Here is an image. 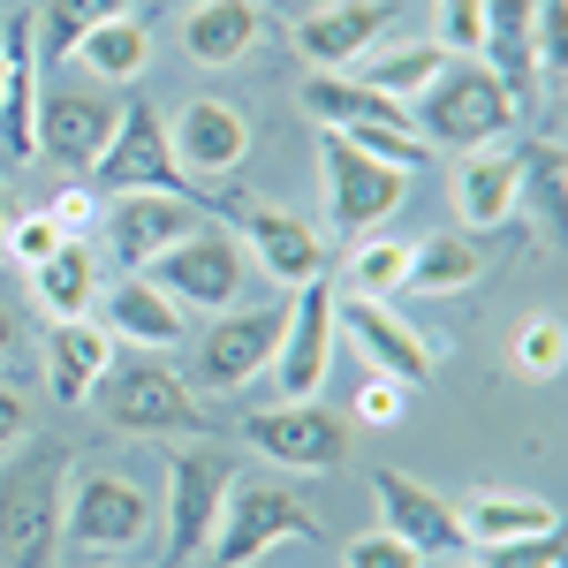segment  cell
I'll use <instances>...</instances> for the list:
<instances>
[{
    "mask_svg": "<svg viewBox=\"0 0 568 568\" xmlns=\"http://www.w3.org/2000/svg\"><path fill=\"white\" fill-rule=\"evenodd\" d=\"M61 508H69V447L23 439L16 463L0 470V561L45 568L61 554Z\"/></svg>",
    "mask_w": 568,
    "mask_h": 568,
    "instance_id": "1",
    "label": "cell"
},
{
    "mask_svg": "<svg viewBox=\"0 0 568 568\" xmlns=\"http://www.w3.org/2000/svg\"><path fill=\"white\" fill-rule=\"evenodd\" d=\"M16 349V318H8V311H0V356Z\"/></svg>",
    "mask_w": 568,
    "mask_h": 568,
    "instance_id": "42",
    "label": "cell"
},
{
    "mask_svg": "<svg viewBox=\"0 0 568 568\" xmlns=\"http://www.w3.org/2000/svg\"><path fill=\"white\" fill-rule=\"evenodd\" d=\"M144 530H152V500L122 470H84L77 500L61 508V546H77V554H130L144 546Z\"/></svg>",
    "mask_w": 568,
    "mask_h": 568,
    "instance_id": "8",
    "label": "cell"
},
{
    "mask_svg": "<svg viewBox=\"0 0 568 568\" xmlns=\"http://www.w3.org/2000/svg\"><path fill=\"white\" fill-rule=\"evenodd\" d=\"M144 281L160 296H175L182 311H235L243 281H251V251L235 243V227L205 220L197 235H182L175 251H160V258L144 265Z\"/></svg>",
    "mask_w": 568,
    "mask_h": 568,
    "instance_id": "5",
    "label": "cell"
},
{
    "mask_svg": "<svg viewBox=\"0 0 568 568\" xmlns=\"http://www.w3.org/2000/svg\"><path fill=\"white\" fill-rule=\"evenodd\" d=\"M182 45H190V61H205V69L243 61V53L258 45V0H197L190 23H182Z\"/></svg>",
    "mask_w": 568,
    "mask_h": 568,
    "instance_id": "25",
    "label": "cell"
},
{
    "mask_svg": "<svg viewBox=\"0 0 568 568\" xmlns=\"http://www.w3.org/2000/svg\"><path fill=\"white\" fill-rule=\"evenodd\" d=\"M349 281H356V296H372V304L402 296V281H409V243H379V235H364V251L349 258Z\"/></svg>",
    "mask_w": 568,
    "mask_h": 568,
    "instance_id": "33",
    "label": "cell"
},
{
    "mask_svg": "<svg viewBox=\"0 0 568 568\" xmlns=\"http://www.w3.org/2000/svg\"><path fill=\"white\" fill-rule=\"evenodd\" d=\"M91 190L99 197H197V182L182 175L175 144H168V122L152 99H136L114 114V136L106 152L91 160Z\"/></svg>",
    "mask_w": 568,
    "mask_h": 568,
    "instance_id": "3",
    "label": "cell"
},
{
    "mask_svg": "<svg viewBox=\"0 0 568 568\" xmlns=\"http://www.w3.org/2000/svg\"><path fill=\"white\" fill-rule=\"evenodd\" d=\"M31 288H39V311L61 326V318H91L99 304V258L84 251V235H69L45 265H31Z\"/></svg>",
    "mask_w": 568,
    "mask_h": 568,
    "instance_id": "26",
    "label": "cell"
},
{
    "mask_svg": "<svg viewBox=\"0 0 568 568\" xmlns=\"http://www.w3.org/2000/svg\"><path fill=\"white\" fill-rule=\"evenodd\" d=\"M220 220H235V243H243V251H258V265L273 273V281L304 288V281L326 273L318 227H304L296 213H273V205H258V197H227V213H220Z\"/></svg>",
    "mask_w": 568,
    "mask_h": 568,
    "instance_id": "17",
    "label": "cell"
},
{
    "mask_svg": "<svg viewBox=\"0 0 568 568\" xmlns=\"http://www.w3.org/2000/svg\"><path fill=\"white\" fill-rule=\"evenodd\" d=\"M478 568H561V530L524 538V546H493V554H478Z\"/></svg>",
    "mask_w": 568,
    "mask_h": 568,
    "instance_id": "39",
    "label": "cell"
},
{
    "mask_svg": "<svg viewBox=\"0 0 568 568\" xmlns=\"http://www.w3.org/2000/svg\"><path fill=\"white\" fill-rule=\"evenodd\" d=\"M99 326H106L114 342H130V349L160 356V349H175L182 334H190V311H182L175 296H160L144 273H130V281L99 288Z\"/></svg>",
    "mask_w": 568,
    "mask_h": 568,
    "instance_id": "18",
    "label": "cell"
},
{
    "mask_svg": "<svg viewBox=\"0 0 568 568\" xmlns=\"http://www.w3.org/2000/svg\"><path fill=\"white\" fill-rule=\"evenodd\" d=\"M227 213V197H106V258L144 273L160 251L197 235L205 220Z\"/></svg>",
    "mask_w": 568,
    "mask_h": 568,
    "instance_id": "9",
    "label": "cell"
},
{
    "mask_svg": "<svg viewBox=\"0 0 568 568\" xmlns=\"http://www.w3.org/2000/svg\"><path fill=\"white\" fill-rule=\"evenodd\" d=\"M326 197H334V227L342 235H379V220L402 213L409 175L402 168H379L372 152H356L349 136L326 130Z\"/></svg>",
    "mask_w": 568,
    "mask_h": 568,
    "instance_id": "11",
    "label": "cell"
},
{
    "mask_svg": "<svg viewBox=\"0 0 568 568\" xmlns=\"http://www.w3.org/2000/svg\"><path fill=\"white\" fill-rule=\"evenodd\" d=\"M243 433H251L258 455L288 463V470H342V455H349V425H342L326 402H281V409H258Z\"/></svg>",
    "mask_w": 568,
    "mask_h": 568,
    "instance_id": "15",
    "label": "cell"
},
{
    "mask_svg": "<svg viewBox=\"0 0 568 568\" xmlns=\"http://www.w3.org/2000/svg\"><path fill=\"white\" fill-rule=\"evenodd\" d=\"M439 8V53H478L485 45V0H433Z\"/></svg>",
    "mask_w": 568,
    "mask_h": 568,
    "instance_id": "37",
    "label": "cell"
},
{
    "mask_svg": "<svg viewBox=\"0 0 568 568\" xmlns=\"http://www.w3.org/2000/svg\"><path fill=\"white\" fill-rule=\"evenodd\" d=\"M0 235H8V197H0Z\"/></svg>",
    "mask_w": 568,
    "mask_h": 568,
    "instance_id": "43",
    "label": "cell"
},
{
    "mask_svg": "<svg viewBox=\"0 0 568 568\" xmlns=\"http://www.w3.org/2000/svg\"><path fill=\"white\" fill-rule=\"evenodd\" d=\"M8 251H16V265H45L61 243H69V227L53 213H23V220H8V235H0Z\"/></svg>",
    "mask_w": 568,
    "mask_h": 568,
    "instance_id": "35",
    "label": "cell"
},
{
    "mask_svg": "<svg viewBox=\"0 0 568 568\" xmlns=\"http://www.w3.org/2000/svg\"><path fill=\"white\" fill-rule=\"evenodd\" d=\"M334 334H349L356 356H364L379 379H394L402 394L433 379V349L417 342V326H409L402 311L372 304V296H334Z\"/></svg>",
    "mask_w": 568,
    "mask_h": 568,
    "instance_id": "12",
    "label": "cell"
},
{
    "mask_svg": "<svg viewBox=\"0 0 568 568\" xmlns=\"http://www.w3.org/2000/svg\"><path fill=\"white\" fill-rule=\"evenodd\" d=\"M417 99H425V114H417L409 130L425 136V144H470V152H478V144H493V136L516 122V99L493 84L478 61L439 69V77L417 91Z\"/></svg>",
    "mask_w": 568,
    "mask_h": 568,
    "instance_id": "7",
    "label": "cell"
},
{
    "mask_svg": "<svg viewBox=\"0 0 568 568\" xmlns=\"http://www.w3.org/2000/svg\"><path fill=\"white\" fill-rule=\"evenodd\" d=\"M455 205H463L470 227H500L508 213H524V205H516V152L478 144V152L463 160V175H455Z\"/></svg>",
    "mask_w": 568,
    "mask_h": 568,
    "instance_id": "27",
    "label": "cell"
},
{
    "mask_svg": "<svg viewBox=\"0 0 568 568\" xmlns=\"http://www.w3.org/2000/svg\"><path fill=\"white\" fill-rule=\"evenodd\" d=\"M485 281V251L470 235H433V243H409V281L417 296H463Z\"/></svg>",
    "mask_w": 568,
    "mask_h": 568,
    "instance_id": "28",
    "label": "cell"
},
{
    "mask_svg": "<svg viewBox=\"0 0 568 568\" xmlns=\"http://www.w3.org/2000/svg\"><path fill=\"white\" fill-rule=\"evenodd\" d=\"M114 114H122V106H114L106 91H45L31 152H45L61 175H91V160H99L106 136H114Z\"/></svg>",
    "mask_w": 568,
    "mask_h": 568,
    "instance_id": "16",
    "label": "cell"
},
{
    "mask_svg": "<svg viewBox=\"0 0 568 568\" xmlns=\"http://www.w3.org/2000/svg\"><path fill=\"white\" fill-rule=\"evenodd\" d=\"M16 439H31V409L16 387H0V455H16Z\"/></svg>",
    "mask_w": 568,
    "mask_h": 568,
    "instance_id": "41",
    "label": "cell"
},
{
    "mask_svg": "<svg viewBox=\"0 0 568 568\" xmlns=\"http://www.w3.org/2000/svg\"><path fill=\"white\" fill-rule=\"evenodd\" d=\"M288 304H258V311H220V326H205L197 342V387H251L258 372H273Z\"/></svg>",
    "mask_w": 568,
    "mask_h": 568,
    "instance_id": "13",
    "label": "cell"
},
{
    "mask_svg": "<svg viewBox=\"0 0 568 568\" xmlns=\"http://www.w3.org/2000/svg\"><path fill=\"white\" fill-rule=\"evenodd\" d=\"M106 364H114V334L91 326V318H61L45 334V387H53V402H91Z\"/></svg>",
    "mask_w": 568,
    "mask_h": 568,
    "instance_id": "23",
    "label": "cell"
},
{
    "mask_svg": "<svg viewBox=\"0 0 568 568\" xmlns=\"http://www.w3.org/2000/svg\"><path fill=\"white\" fill-rule=\"evenodd\" d=\"M402 402H409V394L372 372V379H364V394H356V417H364V425H402Z\"/></svg>",
    "mask_w": 568,
    "mask_h": 568,
    "instance_id": "40",
    "label": "cell"
},
{
    "mask_svg": "<svg viewBox=\"0 0 568 568\" xmlns=\"http://www.w3.org/2000/svg\"><path fill=\"white\" fill-rule=\"evenodd\" d=\"M114 16H136V0H45L31 16V39H39V61H77L84 31L114 23Z\"/></svg>",
    "mask_w": 568,
    "mask_h": 568,
    "instance_id": "29",
    "label": "cell"
},
{
    "mask_svg": "<svg viewBox=\"0 0 568 568\" xmlns=\"http://www.w3.org/2000/svg\"><path fill=\"white\" fill-rule=\"evenodd\" d=\"M227 485H235V455L220 447H175L168 455V530H160V568H190L205 561L213 524L227 508Z\"/></svg>",
    "mask_w": 568,
    "mask_h": 568,
    "instance_id": "4",
    "label": "cell"
},
{
    "mask_svg": "<svg viewBox=\"0 0 568 568\" xmlns=\"http://www.w3.org/2000/svg\"><path fill=\"white\" fill-rule=\"evenodd\" d=\"M455 524L463 538L493 554V546H524V538H554L561 516L546 508V500H530V493H470V500H455Z\"/></svg>",
    "mask_w": 568,
    "mask_h": 568,
    "instance_id": "22",
    "label": "cell"
},
{
    "mask_svg": "<svg viewBox=\"0 0 568 568\" xmlns=\"http://www.w3.org/2000/svg\"><path fill=\"white\" fill-rule=\"evenodd\" d=\"M379 31H387V0H326L296 23V53L326 77V69H349L356 53H372Z\"/></svg>",
    "mask_w": 568,
    "mask_h": 568,
    "instance_id": "20",
    "label": "cell"
},
{
    "mask_svg": "<svg viewBox=\"0 0 568 568\" xmlns=\"http://www.w3.org/2000/svg\"><path fill=\"white\" fill-rule=\"evenodd\" d=\"M516 205H530V213H546V220H561V205H568V152L554 144V136L516 152Z\"/></svg>",
    "mask_w": 568,
    "mask_h": 568,
    "instance_id": "31",
    "label": "cell"
},
{
    "mask_svg": "<svg viewBox=\"0 0 568 568\" xmlns=\"http://www.w3.org/2000/svg\"><path fill=\"white\" fill-rule=\"evenodd\" d=\"M304 114L326 122V130H342V136L409 130V106H402V99H387V91H372V84H342V77H311L304 84Z\"/></svg>",
    "mask_w": 568,
    "mask_h": 568,
    "instance_id": "24",
    "label": "cell"
},
{
    "mask_svg": "<svg viewBox=\"0 0 568 568\" xmlns=\"http://www.w3.org/2000/svg\"><path fill=\"white\" fill-rule=\"evenodd\" d=\"M288 538H318V516H311L304 500L288 493V485H227V508H220L213 524V546H205V561L213 568H243L258 561V554H273V546H288Z\"/></svg>",
    "mask_w": 568,
    "mask_h": 568,
    "instance_id": "6",
    "label": "cell"
},
{
    "mask_svg": "<svg viewBox=\"0 0 568 568\" xmlns=\"http://www.w3.org/2000/svg\"><path fill=\"white\" fill-rule=\"evenodd\" d=\"M538 77L568 84V0H538Z\"/></svg>",
    "mask_w": 568,
    "mask_h": 568,
    "instance_id": "36",
    "label": "cell"
},
{
    "mask_svg": "<svg viewBox=\"0 0 568 568\" xmlns=\"http://www.w3.org/2000/svg\"><path fill=\"white\" fill-rule=\"evenodd\" d=\"M372 500H379L387 530L409 554H425V561H463L470 554V538L455 524V500H439L433 485L402 478V470H372Z\"/></svg>",
    "mask_w": 568,
    "mask_h": 568,
    "instance_id": "14",
    "label": "cell"
},
{
    "mask_svg": "<svg viewBox=\"0 0 568 568\" xmlns=\"http://www.w3.org/2000/svg\"><path fill=\"white\" fill-rule=\"evenodd\" d=\"M485 77L524 106L538 91V0H485Z\"/></svg>",
    "mask_w": 568,
    "mask_h": 568,
    "instance_id": "19",
    "label": "cell"
},
{
    "mask_svg": "<svg viewBox=\"0 0 568 568\" xmlns=\"http://www.w3.org/2000/svg\"><path fill=\"white\" fill-rule=\"evenodd\" d=\"M0 84H8V69H0Z\"/></svg>",
    "mask_w": 568,
    "mask_h": 568,
    "instance_id": "44",
    "label": "cell"
},
{
    "mask_svg": "<svg viewBox=\"0 0 568 568\" xmlns=\"http://www.w3.org/2000/svg\"><path fill=\"white\" fill-rule=\"evenodd\" d=\"M349 568H425V554H409L394 530H364L349 538Z\"/></svg>",
    "mask_w": 568,
    "mask_h": 568,
    "instance_id": "38",
    "label": "cell"
},
{
    "mask_svg": "<svg viewBox=\"0 0 568 568\" xmlns=\"http://www.w3.org/2000/svg\"><path fill=\"white\" fill-rule=\"evenodd\" d=\"M168 144H175L182 175H227V168H243V152H251V122H243L227 99H190L175 114V130H168Z\"/></svg>",
    "mask_w": 568,
    "mask_h": 568,
    "instance_id": "21",
    "label": "cell"
},
{
    "mask_svg": "<svg viewBox=\"0 0 568 568\" xmlns=\"http://www.w3.org/2000/svg\"><path fill=\"white\" fill-rule=\"evenodd\" d=\"M561 356H568L561 318H524V334H516V372H524V379H554Z\"/></svg>",
    "mask_w": 568,
    "mask_h": 568,
    "instance_id": "34",
    "label": "cell"
},
{
    "mask_svg": "<svg viewBox=\"0 0 568 568\" xmlns=\"http://www.w3.org/2000/svg\"><path fill=\"white\" fill-rule=\"evenodd\" d=\"M77 61H84L91 77H106V84H130V77H144V69H152V31H144L136 16H114V23L84 31Z\"/></svg>",
    "mask_w": 568,
    "mask_h": 568,
    "instance_id": "30",
    "label": "cell"
},
{
    "mask_svg": "<svg viewBox=\"0 0 568 568\" xmlns=\"http://www.w3.org/2000/svg\"><path fill=\"white\" fill-rule=\"evenodd\" d=\"M334 288H326V273L296 288V304H288V326H281V349H273V387L281 402H318L326 387V372H334Z\"/></svg>",
    "mask_w": 568,
    "mask_h": 568,
    "instance_id": "10",
    "label": "cell"
},
{
    "mask_svg": "<svg viewBox=\"0 0 568 568\" xmlns=\"http://www.w3.org/2000/svg\"><path fill=\"white\" fill-rule=\"evenodd\" d=\"M439 69H447V53H439V45H394V53H379L356 84H372V91H387V99H402V106H409V99L433 84Z\"/></svg>",
    "mask_w": 568,
    "mask_h": 568,
    "instance_id": "32",
    "label": "cell"
},
{
    "mask_svg": "<svg viewBox=\"0 0 568 568\" xmlns=\"http://www.w3.org/2000/svg\"><path fill=\"white\" fill-rule=\"evenodd\" d=\"M91 402H99V417L114 433H136V439H197L205 433L197 394L182 387L160 356H114L106 379L91 387Z\"/></svg>",
    "mask_w": 568,
    "mask_h": 568,
    "instance_id": "2",
    "label": "cell"
}]
</instances>
